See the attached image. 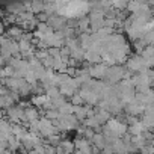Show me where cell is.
Wrapping results in <instances>:
<instances>
[{
	"label": "cell",
	"mask_w": 154,
	"mask_h": 154,
	"mask_svg": "<svg viewBox=\"0 0 154 154\" xmlns=\"http://www.w3.org/2000/svg\"><path fill=\"white\" fill-rule=\"evenodd\" d=\"M59 12L66 15V17H75V15H80L83 12L88 11V3L83 2V0H63L62 6L59 5Z\"/></svg>",
	"instance_id": "6da1fadb"
},
{
	"label": "cell",
	"mask_w": 154,
	"mask_h": 154,
	"mask_svg": "<svg viewBox=\"0 0 154 154\" xmlns=\"http://www.w3.org/2000/svg\"><path fill=\"white\" fill-rule=\"evenodd\" d=\"M107 69H109V66L104 62L89 65V74H91V77H97V79H106Z\"/></svg>",
	"instance_id": "7a4b0ae2"
},
{
	"label": "cell",
	"mask_w": 154,
	"mask_h": 154,
	"mask_svg": "<svg viewBox=\"0 0 154 154\" xmlns=\"http://www.w3.org/2000/svg\"><path fill=\"white\" fill-rule=\"evenodd\" d=\"M24 113H26V121L27 122H33V121H36V119H39L41 116V112L38 110V107L36 106H33V104H30L29 107H26L24 109Z\"/></svg>",
	"instance_id": "3957f363"
},
{
	"label": "cell",
	"mask_w": 154,
	"mask_h": 154,
	"mask_svg": "<svg viewBox=\"0 0 154 154\" xmlns=\"http://www.w3.org/2000/svg\"><path fill=\"white\" fill-rule=\"evenodd\" d=\"M146 130H148V128L143 125L142 121H137V122H134L133 125H128V133H130L131 136H139V134L145 133Z\"/></svg>",
	"instance_id": "277c9868"
},
{
	"label": "cell",
	"mask_w": 154,
	"mask_h": 154,
	"mask_svg": "<svg viewBox=\"0 0 154 154\" xmlns=\"http://www.w3.org/2000/svg\"><path fill=\"white\" fill-rule=\"evenodd\" d=\"M74 115L77 116L80 122H83L88 118V106H74Z\"/></svg>",
	"instance_id": "5b68a950"
},
{
	"label": "cell",
	"mask_w": 154,
	"mask_h": 154,
	"mask_svg": "<svg viewBox=\"0 0 154 154\" xmlns=\"http://www.w3.org/2000/svg\"><path fill=\"white\" fill-rule=\"evenodd\" d=\"M66 154H74L75 151V145H74V140H69V139H62L60 145H59Z\"/></svg>",
	"instance_id": "8992f818"
},
{
	"label": "cell",
	"mask_w": 154,
	"mask_h": 154,
	"mask_svg": "<svg viewBox=\"0 0 154 154\" xmlns=\"http://www.w3.org/2000/svg\"><path fill=\"white\" fill-rule=\"evenodd\" d=\"M142 122L148 130H154V113H143L142 115Z\"/></svg>",
	"instance_id": "52a82bcc"
},
{
	"label": "cell",
	"mask_w": 154,
	"mask_h": 154,
	"mask_svg": "<svg viewBox=\"0 0 154 154\" xmlns=\"http://www.w3.org/2000/svg\"><path fill=\"white\" fill-rule=\"evenodd\" d=\"M47 140V143H50V145H53V146H59L60 145V142H62V137H60V134L59 133H56V134H51V136H48V137H45Z\"/></svg>",
	"instance_id": "ba28073f"
},
{
	"label": "cell",
	"mask_w": 154,
	"mask_h": 154,
	"mask_svg": "<svg viewBox=\"0 0 154 154\" xmlns=\"http://www.w3.org/2000/svg\"><path fill=\"white\" fill-rule=\"evenodd\" d=\"M71 103H72V106H83L85 104V100L82 98V95L79 92H77L75 95L71 97Z\"/></svg>",
	"instance_id": "9c48e42d"
},
{
	"label": "cell",
	"mask_w": 154,
	"mask_h": 154,
	"mask_svg": "<svg viewBox=\"0 0 154 154\" xmlns=\"http://www.w3.org/2000/svg\"><path fill=\"white\" fill-rule=\"evenodd\" d=\"M0 154H15V152H12L11 149H2V152Z\"/></svg>",
	"instance_id": "30bf717a"
},
{
	"label": "cell",
	"mask_w": 154,
	"mask_h": 154,
	"mask_svg": "<svg viewBox=\"0 0 154 154\" xmlns=\"http://www.w3.org/2000/svg\"><path fill=\"white\" fill-rule=\"evenodd\" d=\"M151 89H152V91H154V82H152V83H151Z\"/></svg>",
	"instance_id": "8fae6325"
}]
</instances>
